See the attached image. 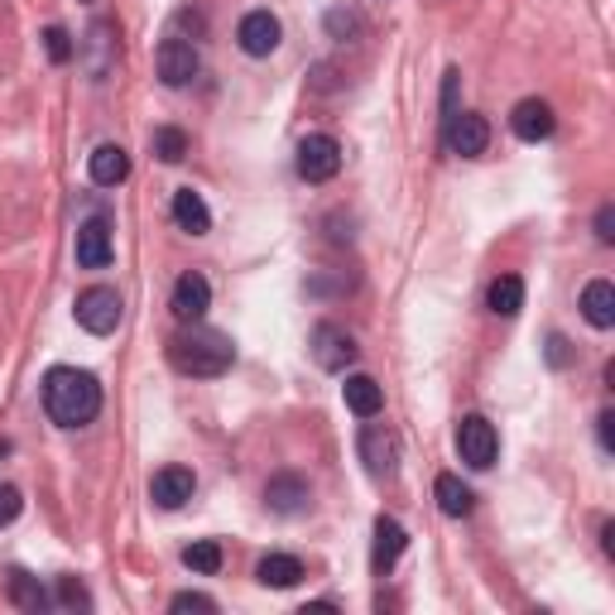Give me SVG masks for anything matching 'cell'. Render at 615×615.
Masks as SVG:
<instances>
[{"instance_id":"6da1fadb","label":"cell","mask_w":615,"mask_h":615,"mask_svg":"<svg viewBox=\"0 0 615 615\" xmlns=\"http://www.w3.org/2000/svg\"><path fill=\"white\" fill-rule=\"evenodd\" d=\"M44 414L58 428H87L102 414V380L78 366H54L44 376Z\"/></svg>"},{"instance_id":"7a4b0ae2","label":"cell","mask_w":615,"mask_h":615,"mask_svg":"<svg viewBox=\"0 0 615 615\" xmlns=\"http://www.w3.org/2000/svg\"><path fill=\"white\" fill-rule=\"evenodd\" d=\"M236 360V346L226 332L216 328H202V322H184V332L168 336V366L178 376H192V380H216L226 376Z\"/></svg>"},{"instance_id":"3957f363","label":"cell","mask_w":615,"mask_h":615,"mask_svg":"<svg viewBox=\"0 0 615 615\" xmlns=\"http://www.w3.org/2000/svg\"><path fill=\"white\" fill-rule=\"evenodd\" d=\"M308 352L312 360H318L328 376H346V370L356 366V356H360V346H356V336L346 332V328H336V322H318L308 336Z\"/></svg>"},{"instance_id":"277c9868","label":"cell","mask_w":615,"mask_h":615,"mask_svg":"<svg viewBox=\"0 0 615 615\" xmlns=\"http://www.w3.org/2000/svg\"><path fill=\"white\" fill-rule=\"evenodd\" d=\"M78 328L82 332H92V336H111L120 328V294L116 288H106V284H92V288H82L78 294Z\"/></svg>"},{"instance_id":"5b68a950","label":"cell","mask_w":615,"mask_h":615,"mask_svg":"<svg viewBox=\"0 0 615 615\" xmlns=\"http://www.w3.org/2000/svg\"><path fill=\"white\" fill-rule=\"evenodd\" d=\"M457 452H462V462H466V466H476V472L496 466V457H500L496 428H490L481 414H466L462 424H457Z\"/></svg>"},{"instance_id":"8992f818","label":"cell","mask_w":615,"mask_h":615,"mask_svg":"<svg viewBox=\"0 0 615 615\" xmlns=\"http://www.w3.org/2000/svg\"><path fill=\"white\" fill-rule=\"evenodd\" d=\"M154 63H159V82H164V87H188V82L198 78L202 58H198V44L168 34V39L159 44V54H154Z\"/></svg>"},{"instance_id":"52a82bcc","label":"cell","mask_w":615,"mask_h":615,"mask_svg":"<svg viewBox=\"0 0 615 615\" xmlns=\"http://www.w3.org/2000/svg\"><path fill=\"white\" fill-rule=\"evenodd\" d=\"M442 140H448V150L462 154V159H481V154H486V144H490V120L476 116V111H452Z\"/></svg>"},{"instance_id":"ba28073f","label":"cell","mask_w":615,"mask_h":615,"mask_svg":"<svg viewBox=\"0 0 615 615\" xmlns=\"http://www.w3.org/2000/svg\"><path fill=\"white\" fill-rule=\"evenodd\" d=\"M336 168H342V144L332 135H308L298 144V178L304 184H328L336 178Z\"/></svg>"},{"instance_id":"9c48e42d","label":"cell","mask_w":615,"mask_h":615,"mask_svg":"<svg viewBox=\"0 0 615 615\" xmlns=\"http://www.w3.org/2000/svg\"><path fill=\"white\" fill-rule=\"evenodd\" d=\"M116 39H120V34H116L111 20H96L92 29H87V39H82V68H87L92 82L111 78V68H116V58H120V44Z\"/></svg>"},{"instance_id":"30bf717a","label":"cell","mask_w":615,"mask_h":615,"mask_svg":"<svg viewBox=\"0 0 615 615\" xmlns=\"http://www.w3.org/2000/svg\"><path fill=\"white\" fill-rule=\"evenodd\" d=\"M72 256H78L82 270H106L111 264V222L106 216H87L78 222V240H72Z\"/></svg>"},{"instance_id":"8fae6325","label":"cell","mask_w":615,"mask_h":615,"mask_svg":"<svg viewBox=\"0 0 615 615\" xmlns=\"http://www.w3.org/2000/svg\"><path fill=\"white\" fill-rule=\"evenodd\" d=\"M360 462H366L370 476H390L400 466V438H394L385 424H366L360 428V442H356Z\"/></svg>"},{"instance_id":"7c38bea8","label":"cell","mask_w":615,"mask_h":615,"mask_svg":"<svg viewBox=\"0 0 615 615\" xmlns=\"http://www.w3.org/2000/svg\"><path fill=\"white\" fill-rule=\"evenodd\" d=\"M280 39H284V29H280V20H274L270 10H250V15L240 20V29H236L240 54H250V58H270L274 48H280Z\"/></svg>"},{"instance_id":"4fadbf2b","label":"cell","mask_w":615,"mask_h":615,"mask_svg":"<svg viewBox=\"0 0 615 615\" xmlns=\"http://www.w3.org/2000/svg\"><path fill=\"white\" fill-rule=\"evenodd\" d=\"M510 130H515V135H520L524 144H539V140H548L553 130H558V116H553L548 102H539V96H524V102H515V111H510Z\"/></svg>"},{"instance_id":"5bb4252c","label":"cell","mask_w":615,"mask_h":615,"mask_svg":"<svg viewBox=\"0 0 615 615\" xmlns=\"http://www.w3.org/2000/svg\"><path fill=\"white\" fill-rule=\"evenodd\" d=\"M208 308H212L208 274H198V270L178 274V284H174V318L178 322H202V318H208Z\"/></svg>"},{"instance_id":"9a60e30c","label":"cell","mask_w":615,"mask_h":615,"mask_svg":"<svg viewBox=\"0 0 615 615\" xmlns=\"http://www.w3.org/2000/svg\"><path fill=\"white\" fill-rule=\"evenodd\" d=\"M192 490H198V476H192L188 466H159L150 481V500L159 505V510H184L192 500Z\"/></svg>"},{"instance_id":"2e32d148","label":"cell","mask_w":615,"mask_h":615,"mask_svg":"<svg viewBox=\"0 0 615 615\" xmlns=\"http://www.w3.org/2000/svg\"><path fill=\"white\" fill-rule=\"evenodd\" d=\"M404 544H409L404 524L390 520V515H380V520H376V548H370V568H376V577H390L394 572V563H400Z\"/></svg>"},{"instance_id":"e0dca14e","label":"cell","mask_w":615,"mask_h":615,"mask_svg":"<svg viewBox=\"0 0 615 615\" xmlns=\"http://www.w3.org/2000/svg\"><path fill=\"white\" fill-rule=\"evenodd\" d=\"M87 174L96 188H116L130 178V154L120 150V144H96L92 159H87Z\"/></svg>"},{"instance_id":"ac0fdd59","label":"cell","mask_w":615,"mask_h":615,"mask_svg":"<svg viewBox=\"0 0 615 615\" xmlns=\"http://www.w3.org/2000/svg\"><path fill=\"white\" fill-rule=\"evenodd\" d=\"M264 505H270L274 515H298L308 505V481L294 476V472L270 476V486H264Z\"/></svg>"},{"instance_id":"d6986e66","label":"cell","mask_w":615,"mask_h":615,"mask_svg":"<svg viewBox=\"0 0 615 615\" xmlns=\"http://www.w3.org/2000/svg\"><path fill=\"white\" fill-rule=\"evenodd\" d=\"M260 587H274V592H288V587H298L304 582V563L294 558V553H264L260 558Z\"/></svg>"},{"instance_id":"ffe728a7","label":"cell","mask_w":615,"mask_h":615,"mask_svg":"<svg viewBox=\"0 0 615 615\" xmlns=\"http://www.w3.org/2000/svg\"><path fill=\"white\" fill-rule=\"evenodd\" d=\"M174 222H178V232H188V236L212 232V212H208V202H202V192H192V188L174 192Z\"/></svg>"},{"instance_id":"44dd1931","label":"cell","mask_w":615,"mask_h":615,"mask_svg":"<svg viewBox=\"0 0 615 615\" xmlns=\"http://www.w3.org/2000/svg\"><path fill=\"white\" fill-rule=\"evenodd\" d=\"M582 318L592 322L596 332L615 328V288H611V280H592L582 288Z\"/></svg>"},{"instance_id":"7402d4cb","label":"cell","mask_w":615,"mask_h":615,"mask_svg":"<svg viewBox=\"0 0 615 615\" xmlns=\"http://www.w3.org/2000/svg\"><path fill=\"white\" fill-rule=\"evenodd\" d=\"M5 592H10V601H15L20 611H29V615H39V611L54 606V596L39 587V577H29L24 568H10L5 572Z\"/></svg>"},{"instance_id":"603a6c76","label":"cell","mask_w":615,"mask_h":615,"mask_svg":"<svg viewBox=\"0 0 615 615\" xmlns=\"http://www.w3.org/2000/svg\"><path fill=\"white\" fill-rule=\"evenodd\" d=\"M342 400H346V409H352L356 418H376L380 409H385V390L370 376H346Z\"/></svg>"},{"instance_id":"cb8c5ba5","label":"cell","mask_w":615,"mask_h":615,"mask_svg":"<svg viewBox=\"0 0 615 615\" xmlns=\"http://www.w3.org/2000/svg\"><path fill=\"white\" fill-rule=\"evenodd\" d=\"M486 304H490L496 318H520V308H524V280H520V274H500V280L490 284Z\"/></svg>"},{"instance_id":"d4e9b609","label":"cell","mask_w":615,"mask_h":615,"mask_svg":"<svg viewBox=\"0 0 615 615\" xmlns=\"http://www.w3.org/2000/svg\"><path fill=\"white\" fill-rule=\"evenodd\" d=\"M433 496H438V510L448 515V520H466V515H472V505H476L472 486H462V481H457V476H438V486H433Z\"/></svg>"},{"instance_id":"484cf974","label":"cell","mask_w":615,"mask_h":615,"mask_svg":"<svg viewBox=\"0 0 615 615\" xmlns=\"http://www.w3.org/2000/svg\"><path fill=\"white\" fill-rule=\"evenodd\" d=\"M184 568L198 572V577H216L222 572V544L216 539H198V544L184 548Z\"/></svg>"},{"instance_id":"4316f807","label":"cell","mask_w":615,"mask_h":615,"mask_svg":"<svg viewBox=\"0 0 615 615\" xmlns=\"http://www.w3.org/2000/svg\"><path fill=\"white\" fill-rule=\"evenodd\" d=\"M154 154H159L164 164H184V154H188V135L178 126H159L154 130Z\"/></svg>"},{"instance_id":"83f0119b","label":"cell","mask_w":615,"mask_h":615,"mask_svg":"<svg viewBox=\"0 0 615 615\" xmlns=\"http://www.w3.org/2000/svg\"><path fill=\"white\" fill-rule=\"evenodd\" d=\"M54 601H58V606H68V611H87L92 606V592L78 582V577H58V596Z\"/></svg>"},{"instance_id":"f1b7e54d","label":"cell","mask_w":615,"mask_h":615,"mask_svg":"<svg viewBox=\"0 0 615 615\" xmlns=\"http://www.w3.org/2000/svg\"><path fill=\"white\" fill-rule=\"evenodd\" d=\"M168 611H178V615H188V611L212 615V611H216V601H212V596H202V592H178L174 601H168Z\"/></svg>"},{"instance_id":"f546056e","label":"cell","mask_w":615,"mask_h":615,"mask_svg":"<svg viewBox=\"0 0 615 615\" xmlns=\"http://www.w3.org/2000/svg\"><path fill=\"white\" fill-rule=\"evenodd\" d=\"M44 48H48V58H54V63H68L72 58V39H68V29H44Z\"/></svg>"},{"instance_id":"4dcf8cb0","label":"cell","mask_w":615,"mask_h":615,"mask_svg":"<svg viewBox=\"0 0 615 615\" xmlns=\"http://www.w3.org/2000/svg\"><path fill=\"white\" fill-rule=\"evenodd\" d=\"M20 510H24V496H20V490H15V486H0V529L15 524Z\"/></svg>"},{"instance_id":"1f68e13d","label":"cell","mask_w":615,"mask_h":615,"mask_svg":"<svg viewBox=\"0 0 615 615\" xmlns=\"http://www.w3.org/2000/svg\"><path fill=\"white\" fill-rule=\"evenodd\" d=\"M544 356H548V366H553V370L572 366V346H568V336L553 332V336H548V346H544Z\"/></svg>"},{"instance_id":"d6a6232c","label":"cell","mask_w":615,"mask_h":615,"mask_svg":"<svg viewBox=\"0 0 615 615\" xmlns=\"http://www.w3.org/2000/svg\"><path fill=\"white\" fill-rule=\"evenodd\" d=\"M328 29L336 34V39H346V34L360 29V15H352V10H332V15H328Z\"/></svg>"},{"instance_id":"836d02e7","label":"cell","mask_w":615,"mask_h":615,"mask_svg":"<svg viewBox=\"0 0 615 615\" xmlns=\"http://www.w3.org/2000/svg\"><path fill=\"white\" fill-rule=\"evenodd\" d=\"M596 240H606V246L615 240V208H611V202L596 212Z\"/></svg>"},{"instance_id":"e575fe53","label":"cell","mask_w":615,"mask_h":615,"mask_svg":"<svg viewBox=\"0 0 615 615\" xmlns=\"http://www.w3.org/2000/svg\"><path fill=\"white\" fill-rule=\"evenodd\" d=\"M611 424H615V418H611V409H606V414H601V418H596V438H601V448H606V452H615V438H611Z\"/></svg>"}]
</instances>
